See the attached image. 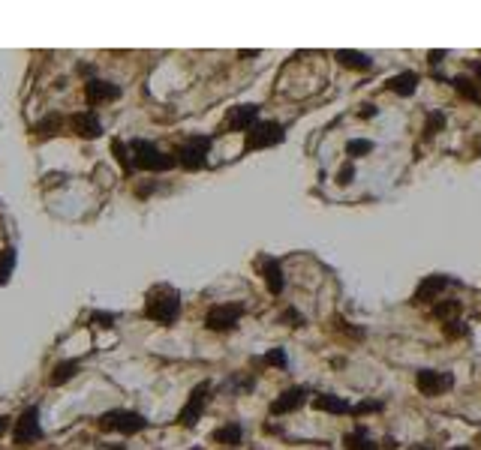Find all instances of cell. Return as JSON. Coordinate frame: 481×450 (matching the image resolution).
<instances>
[{"mask_svg":"<svg viewBox=\"0 0 481 450\" xmlns=\"http://www.w3.org/2000/svg\"><path fill=\"white\" fill-rule=\"evenodd\" d=\"M96 426L99 430H108V432H120V435H139V432L148 430V420H144V414H139V411L111 409L106 414H99Z\"/></svg>","mask_w":481,"mask_h":450,"instance_id":"5","label":"cell"},{"mask_svg":"<svg viewBox=\"0 0 481 450\" xmlns=\"http://www.w3.org/2000/svg\"><path fill=\"white\" fill-rule=\"evenodd\" d=\"M259 270H262V279L271 295H283L286 288V276H283V264H280V258H271V255H262L259 258Z\"/></svg>","mask_w":481,"mask_h":450,"instance_id":"15","label":"cell"},{"mask_svg":"<svg viewBox=\"0 0 481 450\" xmlns=\"http://www.w3.org/2000/svg\"><path fill=\"white\" fill-rule=\"evenodd\" d=\"M442 123H445L442 111H430V115H427V127H424V139H433V135L442 129Z\"/></svg>","mask_w":481,"mask_h":450,"instance_id":"28","label":"cell"},{"mask_svg":"<svg viewBox=\"0 0 481 450\" xmlns=\"http://www.w3.org/2000/svg\"><path fill=\"white\" fill-rule=\"evenodd\" d=\"M343 444H346V450H379V444L373 442L370 435H367L364 426H358V430L346 432L343 435Z\"/></svg>","mask_w":481,"mask_h":450,"instance_id":"21","label":"cell"},{"mask_svg":"<svg viewBox=\"0 0 481 450\" xmlns=\"http://www.w3.org/2000/svg\"><path fill=\"white\" fill-rule=\"evenodd\" d=\"M111 153H115L118 165L124 168L127 174H132V156H130V144L124 139H111Z\"/></svg>","mask_w":481,"mask_h":450,"instance_id":"26","label":"cell"},{"mask_svg":"<svg viewBox=\"0 0 481 450\" xmlns=\"http://www.w3.org/2000/svg\"><path fill=\"white\" fill-rule=\"evenodd\" d=\"M352 177H355V162L346 160V162L340 165V172H337V184H340V186H349Z\"/></svg>","mask_w":481,"mask_h":450,"instance_id":"33","label":"cell"},{"mask_svg":"<svg viewBox=\"0 0 481 450\" xmlns=\"http://www.w3.org/2000/svg\"><path fill=\"white\" fill-rule=\"evenodd\" d=\"M427 58H430V63L436 66V63H442V58H445V51H442V49H436V51H430V54H427Z\"/></svg>","mask_w":481,"mask_h":450,"instance_id":"38","label":"cell"},{"mask_svg":"<svg viewBox=\"0 0 481 450\" xmlns=\"http://www.w3.org/2000/svg\"><path fill=\"white\" fill-rule=\"evenodd\" d=\"M262 360H265L268 366H280V369H283V366L289 364V357H286V352H283V348H271V352H268Z\"/></svg>","mask_w":481,"mask_h":450,"instance_id":"32","label":"cell"},{"mask_svg":"<svg viewBox=\"0 0 481 450\" xmlns=\"http://www.w3.org/2000/svg\"><path fill=\"white\" fill-rule=\"evenodd\" d=\"M226 387H232V390H250L253 387V378L250 375H235V378L226 381Z\"/></svg>","mask_w":481,"mask_h":450,"instance_id":"34","label":"cell"},{"mask_svg":"<svg viewBox=\"0 0 481 450\" xmlns=\"http://www.w3.org/2000/svg\"><path fill=\"white\" fill-rule=\"evenodd\" d=\"M15 262H18V252H15V246H6V250H0V285H6L9 279H13Z\"/></svg>","mask_w":481,"mask_h":450,"instance_id":"24","label":"cell"},{"mask_svg":"<svg viewBox=\"0 0 481 450\" xmlns=\"http://www.w3.org/2000/svg\"><path fill=\"white\" fill-rule=\"evenodd\" d=\"M115 319L118 315L115 312H103V309H96V312H91V324H96V328H115Z\"/></svg>","mask_w":481,"mask_h":450,"instance_id":"31","label":"cell"},{"mask_svg":"<svg viewBox=\"0 0 481 450\" xmlns=\"http://www.w3.org/2000/svg\"><path fill=\"white\" fill-rule=\"evenodd\" d=\"M475 75H478V82H481V63H475Z\"/></svg>","mask_w":481,"mask_h":450,"instance_id":"42","label":"cell"},{"mask_svg":"<svg viewBox=\"0 0 481 450\" xmlns=\"http://www.w3.org/2000/svg\"><path fill=\"white\" fill-rule=\"evenodd\" d=\"M130 156H132V172H172V168L177 165L175 153H165L160 150L154 141L148 139H132L130 141Z\"/></svg>","mask_w":481,"mask_h":450,"instance_id":"2","label":"cell"},{"mask_svg":"<svg viewBox=\"0 0 481 450\" xmlns=\"http://www.w3.org/2000/svg\"><path fill=\"white\" fill-rule=\"evenodd\" d=\"M42 423H39V405H30L18 414V420H13V442L15 447H27L42 442Z\"/></svg>","mask_w":481,"mask_h":450,"instance_id":"6","label":"cell"},{"mask_svg":"<svg viewBox=\"0 0 481 450\" xmlns=\"http://www.w3.org/2000/svg\"><path fill=\"white\" fill-rule=\"evenodd\" d=\"M334 58H337L343 66H349V70H361V72H370V70H373V60L367 58L364 51H349V49H340V51H334Z\"/></svg>","mask_w":481,"mask_h":450,"instance_id":"20","label":"cell"},{"mask_svg":"<svg viewBox=\"0 0 481 450\" xmlns=\"http://www.w3.org/2000/svg\"><path fill=\"white\" fill-rule=\"evenodd\" d=\"M376 111H379V108H376L373 103H367V105H361V117L370 120V117H376Z\"/></svg>","mask_w":481,"mask_h":450,"instance_id":"36","label":"cell"},{"mask_svg":"<svg viewBox=\"0 0 481 450\" xmlns=\"http://www.w3.org/2000/svg\"><path fill=\"white\" fill-rule=\"evenodd\" d=\"M211 144H214L211 135H189V139H184L181 144H177V150H175L177 165H181L184 172H202V168L208 165Z\"/></svg>","mask_w":481,"mask_h":450,"instance_id":"3","label":"cell"},{"mask_svg":"<svg viewBox=\"0 0 481 450\" xmlns=\"http://www.w3.org/2000/svg\"><path fill=\"white\" fill-rule=\"evenodd\" d=\"M442 333L449 336V340H461V336H466V333H469V328H466L463 321H457V319H454V321H445V324H442Z\"/></svg>","mask_w":481,"mask_h":450,"instance_id":"30","label":"cell"},{"mask_svg":"<svg viewBox=\"0 0 481 450\" xmlns=\"http://www.w3.org/2000/svg\"><path fill=\"white\" fill-rule=\"evenodd\" d=\"M382 447H385V450H394V447H397V444H394V438L385 435V438H382Z\"/></svg>","mask_w":481,"mask_h":450,"instance_id":"40","label":"cell"},{"mask_svg":"<svg viewBox=\"0 0 481 450\" xmlns=\"http://www.w3.org/2000/svg\"><path fill=\"white\" fill-rule=\"evenodd\" d=\"M307 397H310V387H304V385L289 387V390H283V393H280V397L271 402V414H292V411H298L301 405L307 402Z\"/></svg>","mask_w":481,"mask_h":450,"instance_id":"14","label":"cell"},{"mask_svg":"<svg viewBox=\"0 0 481 450\" xmlns=\"http://www.w3.org/2000/svg\"><path fill=\"white\" fill-rule=\"evenodd\" d=\"M478 442H481V438H478Z\"/></svg>","mask_w":481,"mask_h":450,"instance_id":"44","label":"cell"},{"mask_svg":"<svg viewBox=\"0 0 481 450\" xmlns=\"http://www.w3.org/2000/svg\"><path fill=\"white\" fill-rule=\"evenodd\" d=\"M283 321H289L292 328H301V324H304V319H301V312H298V309H292V307H289V309L283 312Z\"/></svg>","mask_w":481,"mask_h":450,"instance_id":"35","label":"cell"},{"mask_svg":"<svg viewBox=\"0 0 481 450\" xmlns=\"http://www.w3.org/2000/svg\"><path fill=\"white\" fill-rule=\"evenodd\" d=\"M449 285H457V279L442 276V274L424 276V279H421V285L416 288V295H412V300H416V303H436V297H439Z\"/></svg>","mask_w":481,"mask_h":450,"instance_id":"13","label":"cell"},{"mask_svg":"<svg viewBox=\"0 0 481 450\" xmlns=\"http://www.w3.org/2000/svg\"><path fill=\"white\" fill-rule=\"evenodd\" d=\"M286 141V129L283 123L277 120H256L253 127L244 132V150H265V148H277V144Z\"/></svg>","mask_w":481,"mask_h":450,"instance_id":"4","label":"cell"},{"mask_svg":"<svg viewBox=\"0 0 481 450\" xmlns=\"http://www.w3.org/2000/svg\"><path fill=\"white\" fill-rule=\"evenodd\" d=\"M66 127V117L58 115V111H49L46 117H39L37 123H33V132L42 135V139H49V135H61Z\"/></svg>","mask_w":481,"mask_h":450,"instance_id":"18","label":"cell"},{"mask_svg":"<svg viewBox=\"0 0 481 450\" xmlns=\"http://www.w3.org/2000/svg\"><path fill=\"white\" fill-rule=\"evenodd\" d=\"M256 120H259V105H253V103L235 105V108H229L226 120L220 123V132H247Z\"/></svg>","mask_w":481,"mask_h":450,"instance_id":"10","label":"cell"},{"mask_svg":"<svg viewBox=\"0 0 481 450\" xmlns=\"http://www.w3.org/2000/svg\"><path fill=\"white\" fill-rule=\"evenodd\" d=\"M370 150H373L370 139H352L349 144H346V153H349V156H367Z\"/></svg>","mask_w":481,"mask_h":450,"instance_id":"27","label":"cell"},{"mask_svg":"<svg viewBox=\"0 0 481 450\" xmlns=\"http://www.w3.org/2000/svg\"><path fill=\"white\" fill-rule=\"evenodd\" d=\"M430 312H433V319H439L442 324L445 321H454L457 312H461V300H436Z\"/></svg>","mask_w":481,"mask_h":450,"instance_id":"25","label":"cell"},{"mask_svg":"<svg viewBox=\"0 0 481 450\" xmlns=\"http://www.w3.org/2000/svg\"><path fill=\"white\" fill-rule=\"evenodd\" d=\"M6 430H13V418H6V414H0V435H6Z\"/></svg>","mask_w":481,"mask_h":450,"instance_id":"37","label":"cell"},{"mask_svg":"<svg viewBox=\"0 0 481 450\" xmlns=\"http://www.w3.org/2000/svg\"><path fill=\"white\" fill-rule=\"evenodd\" d=\"M409 450H433V447H430V444H412Z\"/></svg>","mask_w":481,"mask_h":450,"instance_id":"41","label":"cell"},{"mask_svg":"<svg viewBox=\"0 0 481 450\" xmlns=\"http://www.w3.org/2000/svg\"><path fill=\"white\" fill-rule=\"evenodd\" d=\"M78 72H82V75H87V82H91V78H96V75H94V66H91V63H82V66H78Z\"/></svg>","mask_w":481,"mask_h":450,"instance_id":"39","label":"cell"},{"mask_svg":"<svg viewBox=\"0 0 481 450\" xmlns=\"http://www.w3.org/2000/svg\"><path fill=\"white\" fill-rule=\"evenodd\" d=\"M241 315H244V303H217V307H211L205 315V328L214 330V333L235 330L241 321Z\"/></svg>","mask_w":481,"mask_h":450,"instance_id":"7","label":"cell"},{"mask_svg":"<svg viewBox=\"0 0 481 450\" xmlns=\"http://www.w3.org/2000/svg\"><path fill=\"white\" fill-rule=\"evenodd\" d=\"M211 438H214L217 444L235 447V444H241L244 430H241V423H226V426H220V430H214V432H211Z\"/></svg>","mask_w":481,"mask_h":450,"instance_id":"22","label":"cell"},{"mask_svg":"<svg viewBox=\"0 0 481 450\" xmlns=\"http://www.w3.org/2000/svg\"><path fill=\"white\" fill-rule=\"evenodd\" d=\"M416 87H418V72H412V70L388 78V90L391 94H397V96H412L416 94Z\"/></svg>","mask_w":481,"mask_h":450,"instance_id":"17","label":"cell"},{"mask_svg":"<svg viewBox=\"0 0 481 450\" xmlns=\"http://www.w3.org/2000/svg\"><path fill=\"white\" fill-rule=\"evenodd\" d=\"M416 387L424 397H439L442 390L454 387V375L451 373H439V369H421L416 375Z\"/></svg>","mask_w":481,"mask_h":450,"instance_id":"12","label":"cell"},{"mask_svg":"<svg viewBox=\"0 0 481 450\" xmlns=\"http://www.w3.org/2000/svg\"><path fill=\"white\" fill-rule=\"evenodd\" d=\"M208 393H211V385H208V381H202V385H196L193 390H189L184 409L177 411V423L187 426V430H189V426H196L199 418H202V411H205V405H208Z\"/></svg>","mask_w":481,"mask_h":450,"instance_id":"8","label":"cell"},{"mask_svg":"<svg viewBox=\"0 0 481 450\" xmlns=\"http://www.w3.org/2000/svg\"><path fill=\"white\" fill-rule=\"evenodd\" d=\"M120 84L115 82H106V78H91V82H85V99L87 105H91L96 111V105H106V103H115V99H120Z\"/></svg>","mask_w":481,"mask_h":450,"instance_id":"9","label":"cell"},{"mask_svg":"<svg viewBox=\"0 0 481 450\" xmlns=\"http://www.w3.org/2000/svg\"><path fill=\"white\" fill-rule=\"evenodd\" d=\"M66 123H70V132L78 135V139H99L103 135V120H99V115L94 108L87 111H75L73 117H66Z\"/></svg>","mask_w":481,"mask_h":450,"instance_id":"11","label":"cell"},{"mask_svg":"<svg viewBox=\"0 0 481 450\" xmlns=\"http://www.w3.org/2000/svg\"><path fill=\"white\" fill-rule=\"evenodd\" d=\"M451 87L461 94L463 99H469V103H481V94H478V84L473 82L469 75H454L451 78Z\"/></svg>","mask_w":481,"mask_h":450,"instance_id":"23","label":"cell"},{"mask_svg":"<svg viewBox=\"0 0 481 450\" xmlns=\"http://www.w3.org/2000/svg\"><path fill=\"white\" fill-rule=\"evenodd\" d=\"M313 409L328 411V414H352V402H346L343 397H334V393H319V397H313Z\"/></svg>","mask_w":481,"mask_h":450,"instance_id":"16","label":"cell"},{"mask_svg":"<svg viewBox=\"0 0 481 450\" xmlns=\"http://www.w3.org/2000/svg\"><path fill=\"white\" fill-rule=\"evenodd\" d=\"M78 366H82V360H75V357H70V360H61V364H54V369H51V375H49V385L51 387H61V385H66L75 373H78Z\"/></svg>","mask_w":481,"mask_h":450,"instance_id":"19","label":"cell"},{"mask_svg":"<svg viewBox=\"0 0 481 450\" xmlns=\"http://www.w3.org/2000/svg\"><path fill=\"white\" fill-rule=\"evenodd\" d=\"M373 411H382V402L379 399H367V402L352 405V418H364V414H373Z\"/></svg>","mask_w":481,"mask_h":450,"instance_id":"29","label":"cell"},{"mask_svg":"<svg viewBox=\"0 0 481 450\" xmlns=\"http://www.w3.org/2000/svg\"><path fill=\"white\" fill-rule=\"evenodd\" d=\"M181 315V291L172 285H154L148 295H144V319H151L163 328L177 321Z\"/></svg>","mask_w":481,"mask_h":450,"instance_id":"1","label":"cell"},{"mask_svg":"<svg viewBox=\"0 0 481 450\" xmlns=\"http://www.w3.org/2000/svg\"><path fill=\"white\" fill-rule=\"evenodd\" d=\"M196 450H199V447H196Z\"/></svg>","mask_w":481,"mask_h":450,"instance_id":"45","label":"cell"},{"mask_svg":"<svg viewBox=\"0 0 481 450\" xmlns=\"http://www.w3.org/2000/svg\"><path fill=\"white\" fill-rule=\"evenodd\" d=\"M454 450H469V447H454Z\"/></svg>","mask_w":481,"mask_h":450,"instance_id":"43","label":"cell"}]
</instances>
